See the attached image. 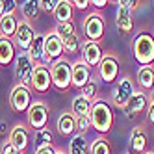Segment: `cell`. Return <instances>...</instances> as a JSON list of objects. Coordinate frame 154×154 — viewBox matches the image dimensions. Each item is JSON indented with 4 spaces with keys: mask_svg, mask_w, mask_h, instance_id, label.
<instances>
[{
    "mask_svg": "<svg viewBox=\"0 0 154 154\" xmlns=\"http://www.w3.org/2000/svg\"><path fill=\"white\" fill-rule=\"evenodd\" d=\"M89 121H91V128H95V132H98L100 136L108 134L113 126V112L109 108V104L102 98L95 100L91 106Z\"/></svg>",
    "mask_w": 154,
    "mask_h": 154,
    "instance_id": "obj_1",
    "label": "cell"
},
{
    "mask_svg": "<svg viewBox=\"0 0 154 154\" xmlns=\"http://www.w3.org/2000/svg\"><path fill=\"white\" fill-rule=\"evenodd\" d=\"M132 52L141 67H149L154 63V35L149 32H139L132 41Z\"/></svg>",
    "mask_w": 154,
    "mask_h": 154,
    "instance_id": "obj_2",
    "label": "cell"
},
{
    "mask_svg": "<svg viewBox=\"0 0 154 154\" xmlns=\"http://www.w3.org/2000/svg\"><path fill=\"white\" fill-rule=\"evenodd\" d=\"M50 78H52V85L58 91H67L71 87V80H72V63L67 60H60L56 63L50 65Z\"/></svg>",
    "mask_w": 154,
    "mask_h": 154,
    "instance_id": "obj_3",
    "label": "cell"
},
{
    "mask_svg": "<svg viewBox=\"0 0 154 154\" xmlns=\"http://www.w3.org/2000/svg\"><path fill=\"white\" fill-rule=\"evenodd\" d=\"M82 30L87 37V41H93V43H100L104 37V32H106V20L104 15L100 11H91L84 19V24Z\"/></svg>",
    "mask_w": 154,
    "mask_h": 154,
    "instance_id": "obj_4",
    "label": "cell"
},
{
    "mask_svg": "<svg viewBox=\"0 0 154 154\" xmlns=\"http://www.w3.org/2000/svg\"><path fill=\"white\" fill-rule=\"evenodd\" d=\"M34 60L28 56V52H20L17 54L15 60V76L19 78V84H23L32 89V76H34V69H35Z\"/></svg>",
    "mask_w": 154,
    "mask_h": 154,
    "instance_id": "obj_5",
    "label": "cell"
},
{
    "mask_svg": "<svg viewBox=\"0 0 154 154\" xmlns=\"http://www.w3.org/2000/svg\"><path fill=\"white\" fill-rule=\"evenodd\" d=\"M63 41L61 37L56 34V32H50V34L45 35V60L43 63L45 65H52L60 60H63Z\"/></svg>",
    "mask_w": 154,
    "mask_h": 154,
    "instance_id": "obj_6",
    "label": "cell"
},
{
    "mask_svg": "<svg viewBox=\"0 0 154 154\" xmlns=\"http://www.w3.org/2000/svg\"><path fill=\"white\" fill-rule=\"evenodd\" d=\"M32 102H34L32 100V89L23 85V84H17L11 89V93H9V104H11V108L19 113L28 112Z\"/></svg>",
    "mask_w": 154,
    "mask_h": 154,
    "instance_id": "obj_7",
    "label": "cell"
},
{
    "mask_svg": "<svg viewBox=\"0 0 154 154\" xmlns=\"http://www.w3.org/2000/svg\"><path fill=\"white\" fill-rule=\"evenodd\" d=\"M28 117V123L34 130H45L47 123H48V106L43 102V100H34L30 106V109L26 112Z\"/></svg>",
    "mask_w": 154,
    "mask_h": 154,
    "instance_id": "obj_8",
    "label": "cell"
},
{
    "mask_svg": "<svg viewBox=\"0 0 154 154\" xmlns=\"http://www.w3.org/2000/svg\"><path fill=\"white\" fill-rule=\"evenodd\" d=\"M136 93V89H134V82L130 80V76H123L119 82H117V85H115V89H113V93H112V104L115 106V108H121L123 109L125 108V104L130 100V97Z\"/></svg>",
    "mask_w": 154,
    "mask_h": 154,
    "instance_id": "obj_9",
    "label": "cell"
},
{
    "mask_svg": "<svg viewBox=\"0 0 154 154\" xmlns=\"http://www.w3.org/2000/svg\"><path fill=\"white\" fill-rule=\"evenodd\" d=\"M119 72H121V63H119L117 56L106 54L100 61V65H98V76H100V80L106 84H113L119 78Z\"/></svg>",
    "mask_w": 154,
    "mask_h": 154,
    "instance_id": "obj_10",
    "label": "cell"
},
{
    "mask_svg": "<svg viewBox=\"0 0 154 154\" xmlns=\"http://www.w3.org/2000/svg\"><path fill=\"white\" fill-rule=\"evenodd\" d=\"M149 97H147V93L145 91H136L134 95L130 97V100L125 104V108H123V112H125V115L128 117V119H137L143 112H147L149 109Z\"/></svg>",
    "mask_w": 154,
    "mask_h": 154,
    "instance_id": "obj_11",
    "label": "cell"
},
{
    "mask_svg": "<svg viewBox=\"0 0 154 154\" xmlns=\"http://www.w3.org/2000/svg\"><path fill=\"white\" fill-rule=\"evenodd\" d=\"M52 85V78H50V67L45 63H37L34 69V76H32V89L35 93H47Z\"/></svg>",
    "mask_w": 154,
    "mask_h": 154,
    "instance_id": "obj_12",
    "label": "cell"
},
{
    "mask_svg": "<svg viewBox=\"0 0 154 154\" xmlns=\"http://www.w3.org/2000/svg\"><path fill=\"white\" fill-rule=\"evenodd\" d=\"M102 58H104V54H102L100 43L85 41L84 45H82V61H84L89 69L98 67V65H100V61H102Z\"/></svg>",
    "mask_w": 154,
    "mask_h": 154,
    "instance_id": "obj_13",
    "label": "cell"
},
{
    "mask_svg": "<svg viewBox=\"0 0 154 154\" xmlns=\"http://www.w3.org/2000/svg\"><path fill=\"white\" fill-rule=\"evenodd\" d=\"M35 32L34 28L30 26V23H26V20H20L19 23V28H17V34L13 37V43L15 47L20 48V52H28V48L32 47V43H34L35 39Z\"/></svg>",
    "mask_w": 154,
    "mask_h": 154,
    "instance_id": "obj_14",
    "label": "cell"
},
{
    "mask_svg": "<svg viewBox=\"0 0 154 154\" xmlns=\"http://www.w3.org/2000/svg\"><path fill=\"white\" fill-rule=\"evenodd\" d=\"M9 143L17 149L19 154L26 152V149L30 147V132L26 126L23 125H17L11 128V132H9Z\"/></svg>",
    "mask_w": 154,
    "mask_h": 154,
    "instance_id": "obj_15",
    "label": "cell"
},
{
    "mask_svg": "<svg viewBox=\"0 0 154 154\" xmlns=\"http://www.w3.org/2000/svg\"><path fill=\"white\" fill-rule=\"evenodd\" d=\"M91 82V69L87 67L84 61H76L72 63V80L71 85L76 89H82L84 85H87Z\"/></svg>",
    "mask_w": 154,
    "mask_h": 154,
    "instance_id": "obj_16",
    "label": "cell"
},
{
    "mask_svg": "<svg viewBox=\"0 0 154 154\" xmlns=\"http://www.w3.org/2000/svg\"><path fill=\"white\" fill-rule=\"evenodd\" d=\"M115 26L123 35H128L134 32V19H132V11H128L126 8H117V15H115Z\"/></svg>",
    "mask_w": 154,
    "mask_h": 154,
    "instance_id": "obj_17",
    "label": "cell"
},
{
    "mask_svg": "<svg viewBox=\"0 0 154 154\" xmlns=\"http://www.w3.org/2000/svg\"><path fill=\"white\" fill-rule=\"evenodd\" d=\"M147 145H149V137H147L145 128H143V126H136L134 130L130 132V150L145 154Z\"/></svg>",
    "mask_w": 154,
    "mask_h": 154,
    "instance_id": "obj_18",
    "label": "cell"
},
{
    "mask_svg": "<svg viewBox=\"0 0 154 154\" xmlns=\"http://www.w3.org/2000/svg\"><path fill=\"white\" fill-rule=\"evenodd\" d=\"M17 60V48L11 39H6L0 35V65L8 67Z\"/></svg>",
    "mask_w": 154,
    "mask_h": 154,
    "instance_id": "obj_19",
    "label": "cell"
},
{
    "mask_svg": "<svg viewBox=\"0 0 154 154\" xmlns=\"http://www.w3.org/2000/svg\"><path fill=\"white\" fill-rule=\"evenodd\" d=\"M56 128L60 132V136L63 137H72L76 134V117L69 112H65L58 117V123H56Z\"/></svg>",
    "mask_w": 154,
    "mask_h": 154,
    "instance_id": "obj_20",
    "label": "cell"
},
{
    "mask_svg": "<svg viewBox=\"0 0 154 154\" xmlns=\"http://www.w3.org/2000/svg\"><path fill=\"white\" fill-rule=\"evenodd\" d=\"M20 20L17 19V15H2L0 17V35L6 39H11L17 34Z\"/></svg>",
    "mask_w": 154,
    "mask_h": 154,
    "instance_id": "obj_21",
    "label": "cell"
},
{
    "mask_svg": "<svg viewBox=\"0 0 154 154\" xmlns=\"http://www.w3.org/2000/svg\"><path fill=\"white\" fill-rule=\"evenodd\" d=\"M137 84L141 87V91L154 89V67H152V65L137 69Z\"/></svg>",
    "mask_w": 154,
    "mask_h": 154,
    "instance_id": "obj_22",
    "label": "cell"
},
{
    "mask_svg": "<svg viewBox=\"0 0 154 154\" xmlns=\"http://www.w3.org/2000/svg\"><path fill=\"white\" fill-rule=\"evenodd\" d=\"M72 4L69 0H60L58 6H56V11H54V17H56L58 24L63 23H72Z\"/></svg>",
    "mask_w": 154,
    "mask_h": 154,
    "instance_id": "obj_23",
    "label": "cell"
},
{
    "mask_svg": "<svg viewBox=\"0 0 154 154\" xmlns=\"http://www.w3.org/2000/svg\"><path fill=\"white\" fill-rule=\"evenodd\" d=\"M91 106H93L91 100H87V98H84L82 95H78V97L72 98V104H71V109H72V112H71V113H72L74 117H84V115L89 117Z\"/></svg>",
    "mask_w": 154,
    "mask_h": 154,
    "instance_id": "obj_24",
    "label": "cell"
},
{
    "mask_svg": "<svg viewBox=\"0 0 154 154\" xmlns=\"http://www.w3.org/2000/svg\"><path fill=\"white\" fill-rule=\"evenodd\" d=\"M67 154H89V143H87L85 136L74 134L69 141V152Z\"/></svg>",
    "mask_w": 154,
    "mask_h": 154,
    "instance_id": "obj_25",
    "label": "cell"
},
{
    "mask_svg": "<svg viewBox=\"0 0 154 154\" xmlns=\"http://www.w3.org/2000/svg\"><path fill=\"white\" fill-rule=\"evenodd\" d=\"M28 56L34 60V63L45 60V35H39V34L35 35L32 47L28 48Z\"/></svg>",
    "mask_w": 154,
    "mask_h": 154,
    "instance_id": "obj_26",
    "label": "cell"
},
{
    "mask_svg": "<svg viewBox=\"0 0 154 154\" xmlns=\"http://www.w3.org/2000/svg\"><path fill=\"white\" fill-rule=\"evenodd\" d=\"M41 11L39 8V0H26V2L20 4V15L24 17L26 23H30V20H35L37 15Z\"/></svg>",
    "mask_w": 154,
    "mask_h": 154,
    "instance_id": "obj_27",
    "label": "cell"
},
{
    "mask_svg": "<svg viewBox=\"0 0 154 154\" xmlns=\"http://www.w3.org/2000/svg\"><path fill=\"white\" fill-rule=\"evenodd\" d=\"M63 41V50H65V54H69V56H74V54H78L82 48H80V37L78 35H69V37H65V39H61Z\"/></svg>",
    "mask_w": 154,
    "mask_h": 154,
    "instance_id": "obj_28",
    "label": "cell"
},
{
    "mask_svg": "<svg viewBox=\"0 0 154 154\" xmlns=\"http://www.w3.org/2000/svg\"><path fill=\"white\" fill-rule=\"evenodd\" d=\"M89 154H112V147H109L108 139L97 137L89 145Z\"/></svg>",
    "mask_w": 154,
    "mask_h": 154,
    "instance_id": "obj_29",
    "label": "cell"
},
{
    "mask_svg": "<svg viewBox=\"0 0 154 154\" xmlns=\"http://www.w3.org/2000/svg\"><path fill=\"white\" fill-rule=\"evenodd\" d=\"M47 147H52V132L45 128V130H41L39 134H37L35 143H34V149H35V152H37V150L47 149Z\"/></svg>",
    "mask_w": 154,
    "mask_h": 154,
    "instance_id": "obj_30",
    "label": "cell"
},
{
    "mask_svg": "<svg viewBox=\"0 0 154 154\" xmlns=\"http://www.w3.org/2000/svg\"><path fill=\"white\" fill-rule=\"evenodd\" d=\"M80 93H82V97H84V98H87V100L95 102V98H97V95H98V84H97L95 80H91L87 85H84V87H82Z\"/></svg>",
    "mask_w": 154,
    "mask_h": 154,
    "instance_id": "obj_31",
    "label": "cell"
},
{
    "mask_svg": "<svg viewBox=\"0 0 154 154\" xmlns=\"http://www.w3.org/2000/svg\"><path fill=\"white\" fill-rule=\"evenodd\" d=\"M54 32H56L61 39H65V37L76 34V26H74V23H63V24H56V30Z\"/></svg>",
    "mask_w": 154,
    "mask_h": 154,
    "instance_id": "obj_32",
    "label": "cell"
},
{
    "mask_svg": "<svg viewBox=\"0 0 154 154\" xmlns=\"http://www.w3.org/2000/svg\"><path fill=\"white\" fill-rule=\"evenodd\" d=\"M91 128V121H89V117L87 115H84V117H76V134H82V136H85V132Z\"/></svg>",
    "mask_w": 154,
    "mask_h": 154,
    "instance_id": "obj_33",
    "label": "cell"
},
{
    "mask_svg": "<svg viewBox=\"0 0 154 154\" xmlns=\"http://www.w3.org/2000/svg\"><path fill=\"white\" fill-rule=\"evenodd\" d=\"M56 6H58L56 0H39V8L47 13H54L56 11Z\"/></svg>",
    "mask_w": 154,
    "mask_h": 154,
    "instance_id": "obj_34",
    "label": "cell"
},
{
    "mask_svg": "<svg viewBox=\"0 0 154 154\" xmlns=\"http://www.w3.org/2000/svg\"><path fill=\"white\" fill-rule=\"evenodd\" d=\"M121 8H126L128 11H132V9H136V8H139V2L137 0H119L117 2Z\"/></svg>",
    "mask_w": 154,
    "mask_h": 154,
    "instance_id": "obj_35",
    "label": "cell"
},
{
    "mask_svg": "<svg viewBox=\"0 0 154 154\" xmlns=\"http://www.w3.org/2000/svg\"><path fill=\"white\" fill-rule=\"evenodd\" d=\"M17 4L19 2H15V0H8V2L4 4V15H15Z\"/></svg>",
    "mask_w": 154,
    "mask_h": 154,
    "instance_id": "obj_36",
    "label": "cell"
},
{
    "mask_svg": "<svg viewBox=\"0 0 154 154\" xmlns=\"http://www.w3.org/2000/svg\"><path fill=\"white\" fill-rule=\"evenodd\" d=\"M72 8H76V9H80V11H84V9H87L91 6V0H72Z\"/></svg>",
    "mask_w": 154,
    "mask_h": 154,
    "instance_id": "obj_37",
    "label": "cell"
},
{
    "mask_svg": "<svg viewBox=\"0 0 154 154\" xmlns=\"http://www.w3.org/2000/svg\"><path fill=\"white\" fill-rule=\"evenodd\" d=\"M0 152H2V154H19V152H17V149L11 145V143H9V139L2 143V149H0Z\"/></svg>",
    "mask_w": 154,
    "mask_h": 154,
    "instance_id": "obj_38",
    "label": "cell"
},
{
    "mask_svg": "<svg viewBox=\"0 0 154 154\" xmlns=\"http://www.w3.org/2000/svg\"><path fill=\"white\" fill-rule=\"evenodd\" d=\"M109 2L108 0H91V6L95 8V11H98V9H104Z\"/></svg>",
    "mask_w": 154,
    "mask_h": 154,
    "instance_id": "obj_39",
    "label": "cell"
},
{
    "mask_svg": "<svg viewBox=\"0 0 154 154\" xmlns=\"http://www.w3.org/2000/svg\"><path fill=\"white\" fill-rule=\"evenodd\" d=\"M147 119H149V123L154 126V102L149 104V109H147Z\"/></svg>",
    "mask_w": 154,
    "mask_h": 154,
    "instance_id": "obj_40",
    "label": "cell"
},
{
    "mask_svg": "<svg viewBox=\"0 0 154 154\" xmlns=\"http://www.w3.org/2000/svg\"><path fill=\"white\" fill-rule=\"evenodd\" d=\"M56 152H58V149L52 145V147H47V149H41V150H37L35 154H56Z\"/></svg>",
    "mask_w": 154,
    "mask_h": 154,
    "instance_id": "obj_41",
    "label": "cell"
},
{
    "mask_svg": "<svg viewBox=\"0 0 154 154\" xmlns=\"http://www.w3.org/2000/svg\"><path fill=\"white\" fill-rule=\"evenodd\" d=\"M6 132H8V123H4V121H2V123H0V134H6Z\"/></svg>",
    "mask_w": 154,
    "mask_h": 154,
    "instance_id": "obj_42",
    "label": "cell"
},
{
    "mask_svg": "<svg viewBox=\"0 0 154 154\" xmlns=\"http://www.w3.org/2000/svg\"><path fill=\"white\" fill-rule=\"evenodd\" d=\"M4 4H6V2H4V0H0V17H2V15H4Z\"/></svg>",
    "mask_w": 154,
    "mask_h": 154,
    "instance_id": "obj_43",
    "label": "cell"
},
{
    "mask_svg": "<svg viewBox=\"0 0 154 154\" xmlns=\"http://www.w3.org/2000/svg\"><path fill=\"white\" fill-rule=\"evenodd\" d=\"M150 102H154V89H152V93H150Z\"/></svg>",
    "mask_w": 154,
    "mask_h": 154,
    "instance_id": "obj_44",
    "label": "cell"
},
{
    "mask_svg": "<svg viewBox=\"0 0 154 154\" xmlns=\"http://www.w3.org/2000/svg\"><path fill=\"white\" fill-rule=\"evenodd\" d=\"M56 154H65V152H63V150H60V149H58V152H56Z\"/></svg>",
    "mask_w": 154,
    "mask_h": 154,
    "instance_id": "obj_45",
    "label": "cell"
},
{
    "mask_svg": "<svg viewBox=\"0 0 154 154\" xmlns=\"http://www.w3.org/2000/svg\"><path fill=\"white\" fill-rule=\"evenodd\" d=\"M123 154H132V152H123Z\"/></svg>",
    "mask_w": 154,
    "mask_h": 154,
    "instance_id": "obj_46",
    "label": "cell"
},
{
    "mask_svg": "<svg viewBox=\"0 0 154 154\" xmlns=\"http://www.w3.org/2000/svg\"><path fill=\"white\" fill-rule=\"evenodd\" d=\"M145 154H154V152H145Z\"/></svg>",
    "mask_w": 154,
    "mask_h": 154,
    "instance_id": "obj_47",
    "label": "cell"
}]
</instances>
